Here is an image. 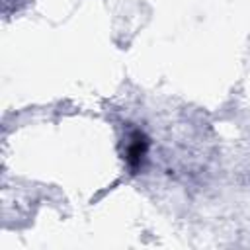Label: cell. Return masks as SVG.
<instances>
[{"mask_svg":"<svg viewBox=\"0 0 250 250\" xmlns=\"http://www.w3.org/2000/svg\"><path fill=\"white\" fill-rule=\"evenodd\" d=\"M146 148H148L146 137L139 129H133L127 135V141H125V160H127V164H129L131 170H137L143 164V158L146 154Z\"/></svg>","mask_w":250,"mask_h":250,"instance_id":"obj_1","label":"cell"}]
</instances>
